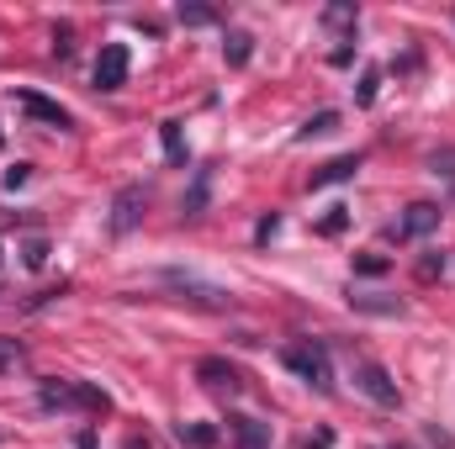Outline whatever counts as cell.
<instances>
[{
	"label": "cell",
	"mask_w": 455,
	"mask_h": 449,
	"mask_svg": "<svg viewBox=\"0 0 455 449\" xmlns=\"http://www.w3.org/2000/svg\"><path fill=\"white\" fill-rule=\"evenodd\" d=\"M281 365H286L297 381H307L313 391H334V365H329V349H323L318 338L286 343V349H281Z\"/></svg>",
	"instance_id": "6da1fadb"
},
{
	"label": "cell",
	"mask_w": 455,
	"mask_h": 449,
	"mask_svg": "<svg viewBox=\"0 0 455 449\" xmlns=\"http://www.w3.org/2000/svg\"><path fill=\"white\" fill-rule=\"evenodd\" d=\"M37 402L53 413H69V407H80V413H107L112 407V397L101 391V386H91V381H43L37 386Z\"/></svg>",
	"instance_id": "7a4b0ae2"
},
{
	"label": "cell",
	"mask_w": 455,
	"mask_h": 449,
	"mask_svg": "<svg viewBox=\"0 0 455 449\" xmlns=\"http://www.w3.org/2000/svg\"><path fill=\"white\" fill-rule=\"evenodd\" d=\"M355 386H360L371 402H381V407H397V402H403L397 381H392L387 365H376V359H360V365H355Z\"/></svg>",
	"instance_id": "3957f363"
},
{
	"label": "cell",
	"mask_w": 455,
	"mask_h": 449,
	"mask_svg": "<svg viewBox=\"0 0 455 449\" xmlns=\"http://www.w3.org/2000/svg\"><path fill=\"white\" fill-rule=\"evenodd\" d=\"M11 101H16L21 112L32 116V122H43V127H59V132H64V127H75V116L64 112L59 101H48V96H37V91H16Z\"/></svg>",
	"instance_id": "277c9868"
},
{
	"label": "cell",
	"mask_w": 455,
	"mask_h": 449,
	"mask_svg": "<svg viewBox=\"0 0 455 449\" xmlns=\"http://www.w3.org/2000/svg\"><path fill=\"white\" fill-rule=\"evenodd\" d=\"M127 48L122 43H107L101 48V59H96V91H122L127 85Z\"/></svg>",
	"instance_id": "5b68a950"
},
{
	"label": "cell",
	"mask_w": 455,
	"mask_h": 449,
	"mask_svg": "<svg viewBox=\"0 0 455 449\" xmlns=\"http://www.w3.org/2000/svg\"><path fill=\"white\" fill-rule=\"evenodd\" d=\"M143 207H148V196H143V185H122L112 201V232H132L138 217H143Z\"/></svg>",
	"instance_id": "8992f818"
},
{
	"label": "cell",
	"mask_w": 455,
	"mask_h": 449,
	"mask_svg": "<svg viewBox=\"0 0 455 449\" xmlns=\"http://www.w3.org/2000/svg\"><path fill=\"white\" fill-rule=\"evenodd\" d=\"M164 286L191 291V302H202V307H228V291H223V286H207V280H196V275H186V270H164Z\"/></svg>",
	"instance_id": "52a82bcc"
},
{
	"label": "cell",
	"mask_w": 455,
	"mask_h": 449,
	"mask_svg": "<svg viewBox=\"0 0 455 449\" xmlns=\"http://www.w3.org/2000/svg\"><path fill=\"white\" fill-rule=\"evenodd\" d=\"M228 434H233L238 449H270V423H259V418L233 413V418H228Z\"/></svg>",
	"instance_id": "ba28073f"
},
{
	"label": "cell",
	"mask_w": 455,
	"mask_h": 449,
	"mask_svg": "<svg viewBox=\"0 0 455 449\" xmlns=\"http://www.w3.org/2000/svg\"><path fill=\"white\" fill-rule=\"evenodd\" d=\"M440 227V207L435 201H413L408 212H403V223H397V238H424V232H435Z\"/></svg>",
	"instance_id": "9c48e42d"
},
{
	"label": "cell",
	"mask_w": 455,
	"mask_h": 449,
	"mask_svg": "<svg viewBox=\"0 0 455 449\" xmlns=\"http://www.w3.org/2000/svg\"><path fill=\"white\" fill-rule=\"evenodd\" d=\"M196 375H202V386H207V391H238V386H243V375H238L228 359H212V354L196 365Z\"/></svg>",
	"instance_id": "30bf717a"
},
{
	"label": "cell",
	"mask_w": 455,
	"mask_h": 449,
	"mask_svg": "<svg viewBox=\"0 0 455 449\" xmlns=\"http://www.w3.org/2000/svg\"><path fill=\"white\" fill-rule=\"evenodd\" d=\"M355 169H360V154H344V159H329L318 175H313V191H323V185H339V180H355Z\"/></svg>",
	"instance_id": "8fae6325"
},
{
	"label": "cell",
	"mask_w": 455,
	"mask_h": 449,
	"mask_svg": "<svg viewBox=\"0 0 455 449\" xmlns=\"http://www.w3.org/2000/svg\"><path fill=\"white\" fill-rule=\"evenodd\" d=\"M223 59L233 64V69H243V64L254 59V37H249V32H228L223 37Z\"/></svg>",
	"instance_id": "7c38bea8"
},
{
	"label": "cell",
	"mask_w": 455,
	"mask_h": 449,
	"mask_svg": "<svg viewBox=\"0 0 455 449\" xmlns=\"http://www.w3.org/2000/svg\"><path fill=\"white\" fill-rule=\"evenodd\" d=\"M339 122H344L339 112H318V116H307V122L297 127V138H302V143H307V138H329V132H334Z\"/></svg>",
	"instance_id": "4fadbf2b"
},
{
	"label": "cell",
	"mask_w": 455,
	"mask_h": 449,
	"mask_svg": "<svg viewBox=\"0 0 455 449\" xmlns=\"http://www.w3.org/2000/svg\"><path fill=\"white\" fill-rule=\"evenodd\" d=\"M180 445L212 449V445H218V429H212V423H180Z\"/></svg>",
	"instance_id": "5bb4252c"
},
{
	"label": "cell",
	"mask_w": 455,
	"mask_h": 449,
	"mask_svg": "<svg viewBox=\"0 0 455 449\" xmlns=\"http://www.w3.org/2000/svg\"><path fill=\"white\" fill-rule=\"evenodd\" d=\"M159 138H164L170 164H186V138H180V122H164V127H159Z\"/></svg>",
	"instance_id": "9a60e30c"
},
{
	"label": "cell",
	"mask_w": 455,
	"mask_h": 449,
	"mask_svg": "<svg viewBox=\"0 0 455 449\" xmlns=\"http://www.w3.org/2000/svg\"><path fill=\"white\" fill-rule=\"evenodd\" d=\"M175 16H180L186 27H212V21H218V11H212V5H180Z\"/></svg>",
	"instance_id": "2e32d148"
},
{
	"label": "cell",
	"mask_w": 455,
	"mask_h": 449,
	"mask_svg": "<svg viewBox=\"0 0 455 449\" xmlns=\"http://www.w3.org/2000/svg\"><path fill=\"white\" fill-rule=\"evenodd\" d=\"M376 91H381V69H365V75H360V91H355V106H371Z\"/></svg>",
	"instance_id": "e0dca14e"
},
{
	"label": "cell",
	"mask_w": 455,
	"mask_h": 449,
	"mask_svg": "<svg viewBox=\"0 0 455 449\" xmlns=\"http://www.w3.org/2000/svg\"><path fill=\"white\" fill-rule=\"evenodd\" d=\"M202 207H207V169L196 175V185H191V196H186V217H202Z\"/></svg>",
	"instance_id": "ac0fdd59"
},
{
	"label": "cell",
	"mask_w": 455,
	"mask_h": 449,
	"mask_svg": "<svg viewBox=\"0 0 455 449\" xmlns=\"http://www.w3.org/2000/svg\"><path fill=\"white\" fill-rule=\"evenodd\" d=\"M344 223H349V207H329V217L318 223V232H323V238H339Z\"/></svg>",
	"instance_id": "d6986e66"
},
{
	"label": "cell",
	"mask_w": 455,
	"mask_h": 449,
	"mask_svg": "<svg viewBox=\"0 0 455 449\" xmlns=\"http://www.w3.org/2000/svg\"><path fill=\"white\" fill-rule=\"evenodd\" d=\"M355 21H360L355 5H329V11H323V27H355Z\"/></svg>",
	"instance_id": "ffe728a7"
},
{
	"label": "cell",
	"mask_w": 455,
	"mask_h": 449,
	"mask_svg": "<svg viewBox=\"0 0 455 449\" xmlns=\"http://www.w3.org/2000/svg\"><path fill=\"white\" fill-rule=\"evenodd\" d=\"M355 270H360V275H387V270H392V259H387V254H360V259H355Z\"/></svg>",
	"instance_id": "44dd1931"
},
{
	"label": "cell",
	"mask_w": 455,
	"mask_h": 449,
	"mask_svg": "<svg viewBox=\"0 0 455 449\" xmlns=\"http://www.w3.org/2000/svg\"><path fill=\"white\" fill-rule=\"evenodd\" d=\"M360 312H403V302H387V296H349Z\"/></svg>",
	"instance_id": "7402d4cb"
},
{
	"label": "cell",
	"mask_w": 455,
	"mask_h": 449,
	"mask_svg": "<svg viewBox=\"0 0 455 449\" xmlns=\"http://www.w3.org/2000/svg\"><path fill=\"white\" fill-rule=\"evenodd\" d=\"M43 259H48V243H43V238H32V243L21 248V264H27V270H43Z\"/></svg>",
	"instance_id": "603a6c76"
},
{
	"label": "cell",
	"mask_w": 455,
	"mask_h": 449,
	"mask_svg": "<svg viewBox=\"0 0 455 449\" xmlns=\"http://www.w3.org/2000/svg\"><path fill=\"white\" fill-rule=\"evenodd\" d=\"M53 53H59V59H69V53H75V32H69V27H59V32H53Z\"/></svg>",
	"instance_id": "cb8c5ba5"
},
{
	"label": "cell",
	"mask_w": 455,
	"mask_h": 449,
	"mask_svg": "<svg viewBox=\"0 0 455 449\" xmlns=\"http://www.w3.org/2000/svg\"><path fill=\"white\" fill-rule=\"evenodd\" d=\"M16 359H21V343L16 338H0V370H11Z\"/></svg>",
	"instance_id": "d4e9b609"
},
{
	"label": "cell",
	"mask_w": 455,
	"mask_h": 449,
	"mask_svg": "<svg viewBox=\"0 0 455 449\" xmlns=\"http://www.w3.org/2000/svg\"><path fill=\"white\" fill-rule=\"evenodd\" d=\"M275 227H281V217H275V212H270V217H259V227H254V238H259V243H265V238H270V232H275Z\"/></svg>",
	"instance_id": "484cf974"
},
{
	"label": "cell",
	"mask_w": 455,
	"mask_h": 449,
	"mask_svg": "<svg viewBox=\"0 0 455 449\" xmlns=\"http://www.w3.org/2000/svg\"><path fill=\"white\" fill-rule=\"evenodd\" d=\"M27 175H32V169H27V164H16V169H5V185L16 191V185H27Z\"/></svg>",
	"instance_id": "4316f807"
},
{
	"label": "cell",
	"mask_w": 455,
	"mask_h": 449,
	"mask_svg": "<svg viewBox=\"0 0 455 449\" xmlns=\"http://www.w3.org/2000/svg\"><path fill=\"white\" fill-rule=\"evenodd\" d=\"M329 445H334V434H329V429H323L318 439H307V449H329Z\"/></svg>",
	"instance_id": "83f0119b"
},
{
	"label": "cell",
	"mask_w": 455,
	"mask_h": 449,
	"mask_svg": "<svg viewBox=\"0 0 455 449\" xmlns=\"http://www.w3.org/2000/svg\"><path fill=\"white\" fill-rule=\"evenodd\" d=\"M122 449H148V445H143V439H138V434H132V439H127V445H122Z\"/></svg>",
	"instance_id": "f1b7e54d"
}]
</instances>
